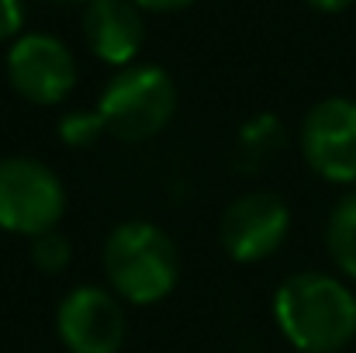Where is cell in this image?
Here are the masks:
<instances>
[{"label":"cell","instance_id":"6da1fadb","mask_svg":"<svg viewBox=\"0 0 356 353\" xmlns=\"http://www.w3.org/2000/svg\"><path fill=\"white\" fill-rule=\"evenodd\" d=\"M273 319L301 353H336L356 336V295L336 277L305 270L273 295Z\"/></svg>","mask_w":356,"mask_h":353},{"label":"cell","instance_id":"7a4b0ae2","mask_svg":"<svg viewBox=\"0 0 356 353\" xmlns=\"http://www.w3.org/2000/svg\"><path fill=\"white\" fill-rule=\"evenodd\" d=\"M104 274L118 298L156 305L177 288L180 253L159 226L124 222L104 242Z\"/></svg>","mask_w":356,"mask_h":353},{"label":"cell","instance_id":"3957f363","mask_svg":"<svg viewBox=\"0 0 356 353\" xmlns=\"http://www.w3.org/2000/svg\"><path fill=\"white\" fill-rule=\"evenodd\" d=\"M177 111V87L159 66H121L97 101L104 128L121 142H142L166 128Z\"/></svg>","mask_w":356,"mask_h":353},{"label":"cell","instance_id":"277c9868","mask_svg":"<svg viewBox=\"0 0 356 353\" xmlns=\"http://www.w3.org/2000/svg\"><path fill=\"white\" fill-rule=\"evenodd\" d=\"M66 208L63 180L52 166L31 156L0 159V229L14 235H42L59 226Z\"/></svg>","mask_w":356,"mask_h":353},{"label":"cell","instance_id":"5b68a950","mask_svg":"<svg viewBox=\"0 0 356 353\" xmlns=\"http://www.w3.org/2000/svg\"><path fill=\"white\" fill-rule=\"evenodd\" d=\"M7 80L31 104H63L76 87V59L59 38L31 31L10 45Z\"/></svg>","mask_w":356,"mask_h":353},{"label":"cell","instance_id":"8992f818","mask_svg":"<svg viewBox=\"0 0 356 353\" xmlns=\"http://www.w3.org/2000/svg\"><path fill=\"white\" fill-rule=\"evenodd\" d=\"M301 152L318 177L356 184V101H318L301 121Z\"/></svg>","mask_w":356,"mask_h":353},{"label":"cell","instance_id":"52a82bcc","mask_svg":"<svg viewBox=\"0 0 356 353\" xmlns=\"http://www.w3.org/2000/svg\"><path fill=\"white\" fill-rule=\"evenodd\" d=\"M291 229L287 205L270 191H249L236 198L218 226V239L225 253L238 263H259L280 249Z\"/></svg>","mask_w":356,"mask_h":353},{"label":"cell","instance_id":"ba28073f","mask_svg":"<svg viewBox=\"0 0 356 353\" xmlns=\"http://www.w3.org/2000/svg\"><path fill=\"white\" fill-rule=\"evenodd\" d=\"M59 340L70 353H118L124 343V312L104 288H73L56 312Z\"/></svg>","mask_w":356,"mask_h":353},{"label":"cell","instance_id":"9c48e42d","mask_svg":"<svg viewBox=\"0 0 356 353\" xmlns=\"http://www.w3.org/2000/svg\"><path fill=\"white\" fill-rule=\"evenodd\" d=\"M83 38L97 59L128 66L145 38L142 10L131 0H94L83 10Z\"/></svg>","mask_w":356,"mask_h":353},{"label":"cell","instance_id":"30bf717a","mask_svg":"<svg viewBox=\"0 0 356 353\" xmlns=\"http://www.w3.org/2000/svg\"><path fill=\"white\" fill-rule=\"evenodd\" d=\"M325 242H329V256L336 260V267L356 281V191H350L329 215V229H325Z\"/></svg>","mask_w":356,"mask_h":353},{"label":"cell","instance_id":"8fae6325","mask_svg":"<svg viewBox=\"0 0 356 353\" xmlns=\"http://www.w3.org/2000/svg\"><path fill=\"white\" fill-rule=\"evenodd\" d=\"M280 139H284V128H280V121L273 115L252 118V121L242 128V135H238V159H245V163H263V159L280 146Z\"/></svg>","mask_w":356,"mask_h":353},{"label":"cell","instance_id":"7c38bea8","mask_svg":"<svg viewBox=\"0 0 356 353\" xmlns=\"http://www.w3.org/2000/svg\"><path fill=\"white\" fill-rule=\"evenodd\" d=\"M73 260V249H70V239L56 229L42 235H31V263L42 270V274H63Z\"/></svg>","mask_w":356,"mask_h":353},{"label":"cell","instance_id":"4fadbf2b","mask_svg":"<svg viewBox=\"0 0 356 353\" xmlns=\"http://www.w3.org/2000/svg\"><path fill=\"white\" fill-rule=\"evenodd\" d=\"M104 132L108 128H104V121H101L97 111H70L59 121V139L66 146H73V149H83V146L97 142Z\"/></svg>","mask_w":356,"mask_h":353},{"label":"cell","instance_id":"5bb4252c","mask_svg":"<svg viewBox=\"0 0 356 353\" xmlns=\"http://www.w3.org/2000/svg\"><path fill=\"white\" fill-rule=\"evenodd\" d=\"M24 24V0H0V42L14 38Z\"/></svg>","mask_w":356,"mask_h":353},{"label":"cell","instance_id":"9a60e30c","mask_svg":"<svg viewBox=\"0 0 356 353\" xmlns=\"http://www.w3.org/2000/svg\"><path fill=\"white\" fill-rule=\"evenodd\" d=\"M138 10H180V7H187V3H194V0H131Z\"/></svg>","mask_w":356,"mask_h":353},{"label":"cell","instance_id":"2e32d148","mask_svg":"<svg viewBox=\"0 0 356 353\" xmlns=\"http://www.w3.org/2000/svg\"><path fill=\"white\" fill-rule=\"evenodd\" d=\"M315 10H322V14H339V10H346L353 0H308Z\"/></svg>","mask_w":356,"mask_h":353},{"label":"cell","instance_id":"e0dca14e","mask_svg":"<svg viewBox=\"0 0 356 353\" xmlns=\"http://www.w3.org/2000/svg\"><path fill=\"white\" fill-rule=\"evenodd\" d=\"M56 3H83V7H87V3H94V0H56Z\"/></svg>","mask_w":356,"mask_h":353},{"label":"cell","instance_id":"ac0fdd59","mask_svg":"<svg viewBox=\"0 0 356 353\" xmlns=\"http://www.w3.org/2000/svg\"><path fill=\"white\" fill-rule=\"evenodd\" d=\"M298 353H301V350H298Z\"/></svg>","mask_w":356,"mask_h":353}]
</instances>
